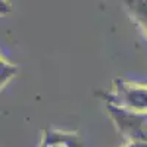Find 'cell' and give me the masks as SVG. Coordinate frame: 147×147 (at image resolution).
<instances>
[{
  "label": "cell",
  "instance_id": "cell-1",
  "mask_svg": "<svg viewBox=\"0 0 147 147\" xmlns=\"http://www.w3.org/2000/svg\"><path fill=\"white\" fill-rule=\"evenodd\" d=\"M106 113L127 141L147 143V112L129 110L107 103Z\"/></svg>",
  "mask_w": 147,
  "mask_h": 147
},
{
  "label": "cell",
  "instance_id": "cell-5",
  "mask_svg": "<svg viewBox=\"0 0 147 147\" xmlns=\"http://www.w3.org/2000/svg\"><path fill=\"white\" fill-rule=\"evenodd\" d=\"M134 80H137V81H141V82H146V84H147V75H146V77H134Z\"/></svg>",
  "mask_w": 147,
  "mask_h": 147
},
{
  "label": "cell",
  "instance_id": "cell-2",
  "mask_svg": "<svg viewBox=\"0 0 147 147\" xmlns=\"http://www.w3.org/2000/svg\"><path fill=\"white\" fill-rule=\"evenodd\" d=\"M106 102L129 110L147 112V84L137 80H116L106 94Z\"/></svg>",
  "mask_w": 147,
  "mask_h": 147
},
{
  "label": "cell",
  "instance_id": "cell-3",
  "mask_svg": "<svg viewBox=\"0 0 147 147\" xmlns=\"http://www.w3.org/2000/svg\"><path fill=\"white\" fill-rule=\"evenodd\" d=\"M131 19L147 35V0H122Z\"/></svg>",
  "mask_w": 147,
  "mask_h": 147
},
{
  "label": "cell",
  "instance_id": "cell-4",
  "mask_svg": "<svg viewBox=\"0 0 147 147\" xmlns=\"http://www.w3.org/2000/svg\"><path fill=\"white\" fill-rule=\"evenodd\" d=\"M121 147H147V143L144 141H127V144Z\"/></svg>",
  "mask_w": 147,
  "mask_h": 147
}]
</instances>
